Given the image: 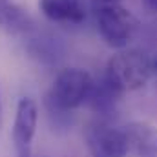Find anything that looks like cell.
Instances as JSON below:
<instances>
[{
  "label": "cell",
  "mask_w": 157,
  "mask_h": 157,
  "mask_svg": "<svg viewBox=\"0 0 157 157\" xmlns=\"http://www.w3.org/2000/svg\"><path fill=\"white\" fill-rule=\"evenodd\" d=\"M17 157H31V148H22V150H17Z\"/></svg>",
  "instance_id": "4fadbf2b"
},
{
  "label": "cell",
  "mask_w": 157,
  "mask_h": 157,
  "mask_svg": "<svg viewBox=\"0 0 157 157\" xmlns=\"http://www.w3.org/2000/svg\"><path fill=\"white\" fill-rule=\"evenodd\" d=\"M128 148L135 157H157V128L146 122H132L124 128Z\"/></svg>",
  "instance_id": "9c48e42d"
},
{
  "label": "cell",
  "mask_w": 157,
  "mask_h": 157,
  "mask_svg": "<svg viewBox=\"0 0 157 157\" xmlns=\"http://www.w3.org/2000/svg\"><path fill=\"white\" fill-rule=\"evenodd\" d=\"M93 77L82 68H66L59 71L49 91L46 93L44 106L46 110H59V112H73L84 102H88Z\"/></svg>",
  "instance_id": "6da1fadb"
},
{
  "label": "cell",
  "mask_w": 157,
  "mask_h": 157,
  "mask_svg": "<svg viewBox=\"0 0 157 157\" xmlns=\"http://www.w3.org/2000/svg\"><path fill=\"white\" fill-rule=\"evenodd\" d=\"M143 6L150 13H157V0H143Z\"/></svg>",
  "instance_id": "7c38bea8"
},
{
  "label": "cell",
  "mask_w": 157,
  "mask_h": 157,
  "mask_svg": "<svg viewBox=\"0 0 157 157\" xmlns=\"http://www.w3.org/2000/svg\"><path fill=\"white\" fill-rule=\"evenodd\" d=\"M0 124H2V101H0Z\"/></svg>",
  "instance_id": "9a60e30c"
},
{
  "label": "cell",
  "mask_w": 157,
  "mask_h": 157,
  "mask_svg": "<svg viewBox=\"0 0 157 157\" xmlns=\"http://www.w3.org/2000/svg\"><path fill=\"white\" fill-rule=\"evenodd\" d=\"M121 4V0H90V7H91V11L95 13V11H99V9H102V7H108V6H117Z\"/></svg>",
  "instance_id": "8fae6325"
},
{
  "label": "cell",
  "mask_w": 157,
  "mask_h": 157,
  "mask_svg": "<svg viewBox=\"0 0 157 157\" xmlns=\"http://www.w3.org/2000/svg\"><path fill=\"white\" fill-rule=\"evenodd\" d=\"M84 141L91 157H126L128 137L126 132L110 124L106 119H93L84 128Z\"/></svg>",
  "instance_id": "277c9868"
},
{
  "label": "cell",
  "mask_w": 157,
  "mask_h": 157,
  "mask_svg": "<svg viewBox=\"0 0 157 157\" xmlns=\"http://www.w3.org/2000/svg\"><path fill=\"white\" fill-rule=\"evenodd\" d=\"M40 13L57 24L78 26L88 17L86 0H39Z\"/></svg>",
  "instance_id": "8992f818"
},
{
  "label": "cell",
  "mask_w": 157,
  "mask_h": 157,
  "mask_svg": "<svg viewBox=\"0 0 157 157\" xmlns=\"http://www.w3.org/2000/svg\"><path fill=\"white\" fill-rule=\"evenodd\" d=\"M152 66H154V73H157V57L152 60Z\"/></svg>",
  "instance_id": "5bb4252c"
},
{
  "label": "cell",
  "mask_w": 157,
  "mask_h": 157,
  "mask_svg": "<svg viewBox=\"0 0 157 157\" xmlns=\"http://www.w3.org/2000/svg\"><path fill=\"white\" fill-rule=\"evenodd\" d=\"M39 122V108L37 102L29 97H24L17 104V113L13 122V143L17 150L31 148V141L37 132Z\"/></svg>",
  "instance_id": "5b68a950"
},
{
  "label": "cell",
  "mask_w": 157,
  "mask_h": 157,
  "mask_svg": "<svg viewBox=\"0 0 157 157\" xmlns=\"http://www.w3.org/2000/svg\"><path fill=\"white\" fill-rule=\"evenodd\" d=\"M154 73L150 57L141 49H122L110 57L104 77L108 78L119 91H135L143 88Z\"/></svg>",
  "instance_id": "7a4b0ae2"
},
{
  "label": "cell",
  "mask_w": 157,
  "mask_h": 157,
  "mask_svg": "<svg viewBox=\"0 0 157 157\" xmlns=\"http://www.w3.org/2000/svg\"><path fill=\"white\" fill-rule=\"evenodd\" d=\"M122 95L124 93L119 91L117 88L102 75L99 80L93 82V90H91V95L88 99V104L99 119L108 121L117 112V104Z\"/></svg>",
  "instance_id": "52a82bcc"
},
{
  "label": "cell",
  "mask_w": 157,
  "mask_h": 157,
  "mask_svg": "<svg viewBox=\"0 0 157 157\" xmlns=\"http://www.w3.org/2000/svg\"><path fill=\"white\" fill-rule=\"evenodd\" d=\"M28 53L46 66H55L64 57L62 40L51 33H35L28 39L26 44Z\"/></svg>",
  "instance_id": "30bf717a"
},
{
  "label": "cell",
  "mask_w": 157,
  "mask_h": 157,
  "mask_svg": "<svg viewBox=\"0 0 157 157\" xmlns=\"http://www.w3.org/2000/svg\"><path fill=\"white\" fill-rule=\"evenodd\" d=\"M0 29L7 35H29L35 31V22L15 0H0Z\"/></svg>",
  "instance_id": "ba28073f"
},
{
  "label": "cell",
  "mask_w": 157,
  "mask_h": 157,
  "mask_svg": "<svg viewBox=\"0 0 157 157\" xmlns=\"http://www.w3.org/2000/svg\"><path fill=\"white\" fill-rule=\"evenodd\" d=\"M93 17L99 35L108 46L115 49L126 48L139 29V20L135 18V15L121 4L102 7L95 11Z\"/></svg>",
  "instance_id": "3957f363"
}]
</instances>
